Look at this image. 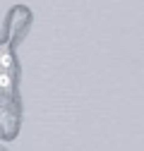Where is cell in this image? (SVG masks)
Segmentation results:
<instances>
[{"instance_id":"6da1fadb","label":"cell","mask_w":144,"mask_h":151,"mask_svg":"<svg viewBox=\"0 0 144 151\" xmlns=\"http://www.w3.org/2000/svg\"><path fill=\"white\" fill-rule=\"evenodd\" d=\"M10 67H12V55L10 53H3V55H0V70L10 72Z\"/></svg>"},{"instance_id":"7a4b0ae2","label":"cell","mask_w":144,"mask_h":151,"mask_svg":"<svg viewBox=\"0 0 144 151\" xmlns=\"http://www.w3.org/2000/svg\"><path fill=\"white\" fill-rule=\"evenodd\" d=\"M0 89H5V91L12 89V77H10V72H0Z\"/></svg>"},{"instance_id":"3957f363","label":"cell","mask_w":144,"mask_h":151,"mask_svg":"<svg viewBox=\"0 0 144 151\" xmlns=\"http://www.w3.org/2000/svg\"><path fill=\"white\" fill-rule=\"evenodd\" d=\"M0 55H3V53H0Z\"/></svg>"},{"instance_id":"277c9868","label":"cell","mask_w":144,"mask_h":151,"mask_svg":"<svg viewBox=\"0 0 144 151\" xmlns=\"http://www.w3.org/2000/svg\"><path fill=\"white\" fill-rule=\"evenodd\" d=\"M0 72H3V70H0Z\"/></svg>"}]
</instances>
